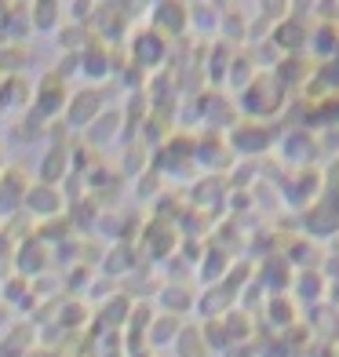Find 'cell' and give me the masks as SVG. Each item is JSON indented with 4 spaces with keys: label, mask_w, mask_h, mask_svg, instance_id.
I'll list each match as a JSON object with an SVG mask.
<instances>
[{
    "label": "cell",
    "mask_w": 339,
    "mask_h": 357,
    "mask_svg": "<svg viewBox=\"0 0 339 357\" xmlns=\"http://www.w3.org/2000/svg\"><path fill=\"white\" fill-rule=\"evenodd\" d=\"M29 335H33V328H29V324H19L15 335H8V343L0 347V357H22L26 347H29Z\"/></svg>",
    "instance_id": "277c9868"
},
{
    "label": "cell",
    "mask_w": 339,
    "mask_h": 357,
    "mask_svg": "<svg viewBox=\"0 0 339 357\" xmlns=\"http://www.w3.org/2000/svg\"><path fill=\"white\" fill-rule=\"evenodd\" d=\"M4 317H8V310H4V306H0V321H4Z\"/></svg>",
    "instance_id": "603a6c76"
},
{
    "label": "cell",
    "mask_w": 339,
    "mask_h": 357,
    "mask_svg": "<svg viewBox=\"0 0 339 357\" xmlns=\"http://www.w3.org/2000/svg\"><path fill=\"white\" fill-rule=\"evenodd\" d=\"M230 299H234V291L226 288V284H223V288H212V291H208V299L201 303V310H204V314H219Z\"/></svg>",
    "instance_id": "8fae6325"
},
{
    "label": "cell",
    "mask_w": 339,
    "mask_h": 357,
    "mask_svg": "<svg viewBox=\"0 0 339 357\" xmlns=\"http://www.w3.org/2000/svg\"><path fill=\"white\" fill-rule=\"evenodd\" d=\"M165 306L168 310H190V291L186 288H165Z\"/></svg>",
    "instance_id": "4fadbf2b"
},
{
    "label": "cell",
    "mask_w": 339,
    "mask_h": 357,
    "mask_svg": "<svg viewBox=\"0 0 339 357\" xmlns=\"http://www.w3.org/2000/svg\"><path fill=\"white\" fill-rule=\"evenodd\" d=\"M88 70H91V77H103V73H106V59H103V52H88Z\"/></svg>",
    "instance_id": "d6986e66"
},
{
    "label": "cell",
    "mask_w": 339,
    "mask_h": 357,
    "mask_svg": "<svg viewBox=\"0 0 339 357\" xmlns=\"http://www.w3.org/2000/svg\"><path fill=\"white\" fill-rule=\"evenodd\" d=\"M172 335H179V317H160V321H153V328H150L153 343H168Z\"/></svg>",
    "instance_id": "9c48e42d"
},
{
    "label": "cell",
    "mask_w": 339,
    "mask_h": 357,
    "mask_svg": "<svg viewBox=\"0 0 339 357\" xmlns=\"http://www.w3.org/2000/svg\"><path fill=\"white\" fill-rule=\"evenodd\" d=\"M26 95H29V88L22 84V80H19V77H15V80H11V84H4V99H15L11 106H22V99H26Z\"/></svg>",
    "instance_id": "2e32d148"
},
{
    "label": "cell",
    "mask_w": 339,
    "mask_h": 357,
    "mask_svg": "<svg viewBox=\"0 0 339 357\" xmlns=\"http://www.w3.org/2000/svg\"><path fill=\"white\" fill-rule=\"evenodd\" d=\"M223 263H226V255L223 252H212V255H208V266H204V278L216 281L219 273H223Z\"/></svg>",
    "instance_id": "e0dca14e"
},
{
    "label": "cell",
    "mask_w": 339,
    "mask_h": 357,
    "mask_svg": "<svg viewBox=\"0 0 339 357\" xmlns=\"http://www.w3.org/2000/svg\"><path fill=\"white\" fill-rule=\"evenodd\" d=\"M124 263H132V252H128V245H121L117 252L110 255V263H106V273H121Z\"/></svg>",
    "instance_id": "9a60e30c"
},
{
    "label": "cell",
    "mask_w": 339,
    "mask_h": 357,
    "mask_svg": "<svg viewBox=\"0 0 339 357\" xmlns=\"http://www.w3.org/2000/svg\"><path fill=\"white\" fill-rule=\"evenodd\" d=\"M4 296H8L11 303H19V299L26 296V281H8V288H4Z\"/></svg>",
    "instance_id": "44dd1931"
},
{
    "label": "cell",
    "mask_w": 339,
    "mask_h": 357,
    "mask_svg": "<svg viewBox=\"0 0 339 357\" xmlns=\"http://www.w3.org/2000/svg\"><path fill=\"white\" fill-rule=\"evenodd\" d=\"M22 62H26V52H22V47H4V52H0V70L19 73Z\"/></svg>",
    "instance_id": "7c38bea8"
},
{
    "label": "cell",
    "mask_w": 339,
    "mask_h": 357,
    "mask_svg": "<svg viewBox=\"0 0 339 357\" xmlns=\"http://www.w3.org/2000/svg\"><path fill=\"white\" fill-rule=\"evenodd\" d=\"M179 354H183V357H204V339H201L197 328L179 332Z\"/></svg>",
    "instance_id": "52a82bcc"
},
{
    "label": "cell",
    "mask_w": 339,
    "mask_h": 357,
    "mask_svg": "<svg viewBox=\"0 0 339 357\" xmlns=\"http://www.w3.org/2000/svg\"><path fill=\"white\" fill-rule=\"evenodd\" d=\"M77 40H80V29H66V33H62V47H80Z\"/></svg>",
    "instance_id": "7402d4cb"
},
{
    "label": "cell",
    "mask_w": 339,
    "mask_h": 357,
    "mask_svg": "<svg viewBox=\"0 0 339 357\" xmlns=\"http://www.w3.org/2000/svg\"><path fill=\"white\" fill-rule=\"evenodd\" d=\"M44 266V248L40 241H26V245L19 248V270L22 273H37Z\"/></svg>",
    "instance_id": "3957f363"
},
{
    "label": "cell",
    "mask_w": 339,
    "mask_h": 357,
    "mask_svg": "<svg viewBox=\"0 0 339 357\" xmlns=\"http://www.w3.org/2000/svg\"><path fill=\"white\" fill-rule=\"evenodd\" d=\"M66 146H55V150L52 153H47V160H44V178H47V183H55V178L62 175V168H66V165H62V160H66Z\"/></svg>",
    "instance_id": "ba28073f"
},
{
    "label": "cell",
    "mask_w": 339,
    "mask_h": 357,
    "mask_svg": "<svg viewBox=\"0 0 339 357\" xmlns=\"http://www.w3.org/2000/svg\"><path fill=\"white\" fill-rule=\"evenodd\" d=\"M270 314L278 317V321H292V306H288L285 299H273L270 303Z\"/></svg>",
    "instance_id": "ffe728a7"
},
{
    "label": "cell",
    "mask_w": 339,
    "mask_h": 357,
    "mask_svg": "<svg viewBox=\"0 0 339 357\" xmlns=\"http://www.w3.org/2000/svg\"><path fill=\"white\" fill-rule=\"evenodd\" d=\"M91 113H99V95H95V91H80L73 99V106H70V113H66V121L70 124H88Z\"/></svg>",
    "instance_id": "7a4b0ae2"
},
{
    "label": "cell",
    "mask_w": 339,
    "mask_h": 357,
    "mask_svg": "<svg viewBox=\"0 0 339 357\" xmlns=\"http://www.w3.org/2000/svg\"><path fill=\"white\" fill-rule=\"evenodd\" d=\"M62 106V88H59V77H52V80H47V84L40 88V117H44V113H55Z\"/></svg>",
    "instance_id": "5b68a950"
},
{
    "label": "cell",
    "mask_w": 339,
    "mask_h": 357,
    "mask_svg": "<svg viewBox=\"0 0 339 357\" xmlns=\"http://www.w3.org/2000/svg\"><path fill=\"white\" fill-rule=\"evenodd\" d=\"M33 22H37L40 29L55 22V0H40V4H37V15H33Z\"/></svg>",
    "instance_id": "5bb4252c"
},
{
    "label": "cell",
    "mask_w": 339,
    "mask_h": 357,
    "mask_svg": "<svg viewBox=\"0 0 339 357\" xmlns=\"http://www.w3.org/2000/svg\"><path fill=\"white\" fill-rule=\"evenodd\" d=\"M160 55H165V47H160V37H153V33L139 37V44H135V59H139V62H157Z\"/></svg>",
    "instance_id": "8992f818"
},
{
    "label": "cell",
    "mask_w": 339,
    "mask_h": 357,
    "mask_svg": "<svg viewBox=\"0 0 339 357\" xmlns=\"http://www.w3.org/2000/svg\"><path fill=\"white\" fill-rule=\"evenodd\" d=\"M26 204H29V212H37V215H55L62 201L52 186H33V190H26Z\"/></svg>",
    "instance_id": "6da1fadb"
},
{
    "label": "cell",
    "mask_w": 339,
    "mask_h": 357,
    "mask_svg": "<svg viewBox=\"0 0 339 357\" xmlns=\"http://www.w3.org/2000/svg\"><path fill=\"white\" fill-rule=\"evenodd\" d=\"M117 121H121L117 113H103V117L91 124V132H88V135H91V142H106V139L113 135V128H117Z\"/></svg>",
    "instance_id": "30bf717a"
},
{
    "label": "cell",
    "mask_w": 339,
    "mask_h": 357,
    "mask_svg": "<svg viewBox=\"0 0 339 357\" xmlns=\"http://www.w3.org/2000/svg\"><path fill=\"white\" fill-rule=\"evenodd\" d=\"M124 314H128V299H113V303L106 306V321H110V324H113V321H121Z\"/></svg>",
    "instance_id": "ac0fdd59"
}]
</instances>
